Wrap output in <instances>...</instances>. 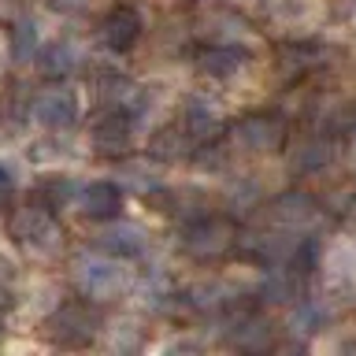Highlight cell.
I'll return each instance as SVG.
<instances>
[{"label": "cell", "instance_id": "1", "mask_svg": "<svg viewBox=\"0 0 356 356\" xmlns=\"http://www.w3.org/2000/svg\"><path fill=\"white\" fill-rule=\"evenodd\" d=\"M238 138H241L245 149H252V152H271L282 145L286 127H282V119H275V115H249L238 127Z\"/></svg>", "mask_w": 356, "mask_h": 356}, {"label": "cell", "instance_id": "2", "mask_svg": "<svg viewBox=\"0 0 356 356\" xmlns=\"http://www.w3.org/2000/svg\"><path fill=\"white\" fill-rule=\"evenodd\" d=\"M33 115H38L41 122H67L74 115V100L67 93H44L38 100V108H33Z\"/></svg>", "mask_w": 356, "mask_h": 356}, {"label": "cell", "instance_id": "3", "mask_svg": "<svg viewBox=\"0 0 356 356\" xmlns=\"http://www.w3.org/2000/svg\"><path fill=\"white\" fill-rule=\"evenodd\" d=\"M330 163V145L327 141H305L293 152V167L297 171H319V167Z\"/></svg>", "mask_w": 356, "mask_h": 356}, {"label": "cell", "instance_id": "4", "mask_svg": "<svg viewBox=\"0 0 356 356\" xmlns=\"http://www.w3.org/2000/svg\"><path fill=\"white\" fill-rule=\"evenodd\" d=\"M312 211H316V204H312V197H305V193H289L275 204V216L286 219V222H305V219H312Z\"/></svg>", "mask_w": 356, "mask_h": 356}, {"label": "cell", "instance_id": "5", "mask_svg": "<svg viewBox=\"0 0 356 356\" xmlns=\"http://www.w3.org/2000/svg\"><path fill=\"white\" fill-rule=\"evenodd\" d=\"M241 63H245V56H241L238 49H211V52L204 56V71H208V74H216V78L234 74Z\"/></svg>", "mask_w": 356, "mask_h": 356}, {"label": "cell", "instance_id": "6", "mask_svg": "<svg viewBox=\"0 0 356 356\" xmlns=\"http://www.w3.org/2000/svg\"><path fill=\"white\" fill-rule=\"evenodd\" d=\"M82 278H86V286L93 289V293H111V286L119 282V267H111V264H89L86 271H82Z\"/></svg>", "mask_w": 356, "mask_h": 356}, {"label": "cell", "instance_id": "7", "mask_svg": "<svg viewBox=\"0 0 356 356\" xmlns=\"http://www.w3.org/2000/svg\"><path fill=\"white\" fill-rule=\"evenodd\" d=\"M193 249H200V252H219V249H227V227H200L197 230V238L189 241Z\"/></svg>", "mask_w": 356, "mask_h": 356}, {"label": "cell", "instance_id": "8", "mask_svg": "<svg viewBox=\"0 0 356 356\" xmlns=\"http://www.w3.org/2000/svg\"><path fill=\"white\" fill-rule=\"evenodd\" d=\"M134 33H138V22H134L130 11H122V15H115L108 22V41L111 44H130Z\"/></svg>", "mask_w": 356, "mask_h": 356}, {"label": "cell", "instance_id": "9", "mask_svg": "<svg viewBox=\"0 0 356 356\" xmlns=\"http://www.w3.org/2000/svg\"><path fill=\"white\" fill-rule=\"evenodd\" d=\"M86 197H93V208H86V211H93V216H108L111 208H115V189H108V186H93Z\"/></svg>", "mask_w": 356, "mask_h": 356}, {"label": "cell", "instance_id": "10", "mask_svg": "<svg viewBox=\"0 0 356 356\" xmlns=\"http://www.w3.org/2000/svg\"><path fill=\"white\" fill-rule=\"evenodd\" d=\"M0 186H4V171H0Z\"/></svg>", "mask_w": 356, "mask_h": 356}]
</instances>
